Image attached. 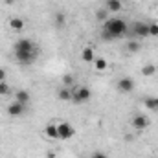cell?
Masks as SVG:
<instances>
[{"mask_svg":"<svg viewBox=\"0 0 158 158\" xmlns=\"http://www.w3.org/2000/svg\"><path fill=\"white\" fill-rule=\"evenodd\" d=\"M13 52H15V59L24 66H30L31 63H35L40 55L39 46L30 39H19L13 46Z\"/></svg>","mask_w":158,"mask_h":158,"instance_id":"cell-1","label":"cell"},{"mask_svg":"<svg viewBox=\"0 0 158 158\" xmlns=\"http://www.w3.org/2000/svg\"><path fill=\"white\" fill-rule=\"evenodd\" d=\"M127 33H129V28H127L125 19H121V17H112V19H107L103 22V30H101V39L103 40L121 39Z\"/></svg>","mask_w":158,"mask_h":158,"instance_id":"cell-2","label":"cell"},{"mask_svg":"<svg viewBox=\"0 0 158 158\" xmlns=\"http://www.w3.org/2000/svg\"><path fill=\"white\" fill-rule=\"evenodd\" d=\"M90 98H92V92H90L88 86H76V88L72 90V101L77 103V105L86 103Z\"/></svg>","mask_w":158,"mask_h":158,"instance_id":"cell-3","label":"cell"},{"mask_svg":"<svg viewBox=\"0 0 158 158\" xmlns=\"http://www.w3.org/2000/svg\"><path fill=\"white\" fill-rule=\"evenodd\" d=\"M57 134H59V140H72L76 134V129L72 127V123L61 121V123H57Z\"/></svg>","mask_w":158,"mask_h":158,"instance_id":"cell-4","label":"cell"},{"mask_svg":"<svg viewBox=\"0 0 158 158\" xmlns=\"http://www.w3.org/2000/svg\"><path fill=\"white\" fill-rule=\"evenodd\" d=\"M132 37H136V39H147L149 37V24L142 22V20L134 22V26H132Z\"/></svg>","mask_w":158,"mask_h":158,"instance_id":"cell-5","label":"cell"},{"mask_svg":"<svg viewBox=\"0 0 158 158\" xmlns=\"http://www.w3.org/2000/svg\"><path fill=\"white\" fill-rule=\"evenodd\" d=\"M116 86H118V90L121 94H129V92L134 90V81H132V77H121Z\"/></svg>","mask_w":158,"mask_h":158,"instance_id":"cell-6","label":"cell"},{"mask_svg":"<svg viewBox=\"0 0 158 158\" xmlns=\"http://www.w3.org/2000/svg\"><path fill=\"white\" fill-rule=\"evenodd\" d=\"M24 110H26V105H24V103H19V101H13V103L7 107V114H9L11 118H19V116H22Z\"/></svg>","mask_w":158,"mask_h":158,"instance_id":"cell-7","label":"cell"},{"mask_svg":"<svg viewBox=\"0 0 158 158\" xmlns=\"http://www.w3.org/2000/svg\"><path fill=\"white\" fill-rule=\"evenodd\" d=\"M132 127L134 129H138V131H143V129H147L149 127V118L147 116H143V114H136L134 118H132Z\"/></svg>","mask_w":158,"mask_h":158,"instance_id":"cell-8","label":"cell"},{"mask_svg":"<svg viewBox=\"0 0 158 158\" xmlns=\"http://www.w3.org/2000/svg\"><path fill=\"white\" fill-rule=\"evenodd\" d=\"M105 7L109 9V13H118L123 7V2L121 0H105Z\"/></svg>","mask_w":158,"mask_h":158,"instance_id":"cell-9","label":"cell"},{"mask_svg":"<svg viewBox=\"0 0 158 158\" xmlns=\"http://www.w3.org/2000/svg\"><path fill=\"white\" fill-rule=\"evenodd\" d=\"M44 134L50 138V140H59V134H57V125L55 123H48L46 129H44Z\"/></svg>","mask_w":158,"mask_h":158,"instance_id":"cell-10","label":"cell"},{"mask_svg":"<svg viewBox=\"0 0 158 158\" xmlns=\"http://www.w3.org/2000/svg\"><path fill=\"white\" fill-rule=\"evenodd\" d=\"M81 59H83L85 63H94V59H96V55H94V50H92L90 46L83 48V52H81Z\"/></svg>","mask_w":158,"mask_h":158,"instance_id":"cell-11","label":"cell"},{"mask_svg":"<svg viewBox=\"0 0 158 158\" xmlns=\"http://www.w3.org/2000/svg\"><path fill=\"white\" fill-rule=\"evenodd\" d=\"M9 28L15 30V31H22L24 30V20L19 19V17H13V19H9Z\"/></svg>","mask_w":158,"mask_h":158,"instance_id":"cell-12","label":"cell"},{"mask_svg":"<svg viewBox=\"0 0 158 158\" xmlns=\"http://www.w3.org/2000/svg\"><path fill=\"white\" fill-rule=\"evenodd\" d=\"M142 74H143L145 77H153V76L156 74V66H155L153 63H147V64L142 66Z\"/></svg>","mask_w":158,"mask_h":158,"instance_id":"cell-13","label":"cell"},{"mask_svg":"<svg viewBox=\"0 0 158 158\" xmlns=\"http://www.w3.org/2000/svg\"><path fill=\"white\" fill-rule=\"evenodd\" d=\"M57 98L61 99V101H72V90L70 88H59V92H57Z\"/></svg>","mask_w":158,"mask_h":158,"instance_id":"cell-14","label":"cell"},{"mask_svg":"<svg viewBox=\"0 0 158 158\" xmlns=\"http://www.w3.org/2000/svg\"><path fill=\"white\" fill-rule=\"evenodd\" d=\"M143 105H145L149 110L158 112V98H145V99H143Z\"/></svg>","mask_w":158,"mask_h":158,"instance_id":"cell-15","label":"cell"},{"mask_svg":"<svg viewBox=\"0 0 158 158\" xmlns=\"http://www.w3.org/2000/svg\"><path fill=\"white\" fill-rule=\"evenodd\" d=\"M15 101H19V103H28L30 101V92L28 90H19L17 94H15Z\"/></svg>","mask_w":158,"mask_h":158,"instance_id":"cell-16","label":"cell"},{"mask_svg":"<svg viewBox=\"0 0 158 158\" xmlns=\"http://www.w3.org/2000/svg\"><path fill=\"white\" fill-rule=\"evenodd\" d=\"M92 64H94V68H96L98 72H103V70H107V66H109V64H107V61H105V59H101V57H96Z\"/></svg>","mask_w":158,"mask_h":158,"instance_id":"cell-17","label":"cell"},{"mask_svg":"<svg viewBox=\"0 0 158 158\" xmlns=\"http://www.w3.org/2000/svg\"><path fill=\"white\" fill-rule=\"evenodd\" d=\"M140 48H142V44L138 42V39L129 40V44H127V50H129L131 53H136V52H140Z\"/></svg>","mask_w":158,"mask_h":158,"instance_id":"cell-18","label":"cell"},{"mask_svg":"<svg viewBox=\"0 0 158 158\" xmlns=\"http://www.w3.org/2000/svg\"><path fill=\"white\" fill-rule=\"evenodd\" d=\"M96 19H98L99 22H105V20L109 19V9H107V7H103V9H99V11L96 13Z\"/></svg>","mask_w":158,"mask_h":158,"instance_id":"cell-19","label":"cell"},{"mask_svg":"<svg viewBox=\"0 0 158 158\" xmlns=\"http://www.w3.org/2000/svg\"><path fill=\"white\" fill-rule=\"evenodd\" d=\"M9 92H11V88L7 86V83L6 81L0 83V96H9Z\"/></svg>","mask_w":158,"mask_h":158,"instance_id":"cell-20","label":"cell"},{"mask_svg":"<svg viewBox=\"0 0 158 158\" xmlns=\"http://www.w3.org/2000/svg\"><path fill=\"white\" fill-rule=\"evenodd\" d=\"M64 20H66L64 13H61V11H59V13L55 15V24H57V26H63V24H64Z\"/></svg>","mask_w":158,"mask_h":158,"instance_id":"cell-21","label":"cell"},{"mask_svg":"<svg viewBox=\"0 0 158 158\" xmlns=\"http://www.w3.org/2000/svg\"><path fill=\"white\" fill-rule=\"evenodd\" d=\"M149 37H158V24H149Z\"/></svg>","mask_w":158,"mask_h":158,"instance_id":"cell-22","label":"cell"},{"mask_svg":"<svg viewBox=\"0 0 158 158\" xmlns=\"http://www.w3.org/2000/svg\"><path fill=\"white\" fill-rule=\"evenodd\" d=\"M72 83H74V76H72V74H64V76H63V85H64V86H68V85H72Z\"/></svg>","mask_w":158,"mask_h":158,"instance_id":"cell-23","label":"cell"},{"mask_svg":"<svg viewBox=\"0 0 158 158\" xmlns=\"http://www.w3.org/2000/svg\"><path fill=\"white\" fill-rule=\"evenodd\" d=\"M6 79H7V72H6L4 68H0V83H4Z\"/></svg>","mask_w":158,"mask_h":158,"instance_id":"cell-24","label":"cell"},{"mask_svg":"<svg viewBox=\"0 0 158 158\" xmlns=\"http://www.w3.org/2000/svg\"><path fill=\"white\" fill-rule=\"evenodd\" d=\"M90 158H109V156H107V155H103V153H99V151H96Z\"/></svg>","mask_w":158,"mask_h":158,"instance_id":"cell-25","label":"cell"},{"mask_svg":"<svg viewBox=\"0 0 158 158\" xmlns=\"http://www.w3.org/2000/svg\"><path fill=\"white\" fill-rule=\"evenodd\" d=\"M46 158H57V155H55L53 151H48V153H46Z\"/></svg>","mask_w":158,"mask_h":158,"instance_id":"cell-26","label":"cell"},{"mask_svg":"<svg viewBox=\"0 0 158 158\" xmlns=\"http://www.w3.org/2000/svg\"><path fill=\"white\" fill-rule=\"evenodd\" d=\"M4 2H6V4H7V6H11V4H13V2H15V0H4Z\"/></svg>","mask_w":158,"mask_h":158,"instance_id":"cell-27","label":"cell"}]
</instances>
